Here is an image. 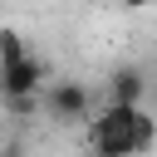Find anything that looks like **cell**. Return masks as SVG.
Returning <instances> with one entry per match:
<instances>
[{"label": "cell", "instance_id": "1", "mask_svg": "<svg viewBox=\"0 0 157 157\" xmlns=\"http://www.w3.org/2000/svg\"><path fill=\"white\" fill-rule=\"evenodd\" d=\"M137 108L142 103H108L103 113H88V147L108 152V157H142L137 152V132H132Z\"/></svg>", "mask_w": 157, "mask_h": 157}, {"label": "cell", "instance_id": "2", "mask_svg": "<svg viewBox=\"0 0 157 157\" xmlns=\"http://www.w3.org/2000/svg\"><path fill=\"white\" fill-rule=\"evenodd\" d=\"M44 113H49L54 123H78V118H88V88H83L78 78L49 83V88H44Z\"/></svg>", "mask_w": 157, "mask_h": 157}, {"label": "cell", "instance_id": "3", "mask_svg": "<svg viewBox=\"0 0 157 157\" xmlns=\"http://www.w3.org/2000/svg\"><path fill=\"white\" fill-rule=\"evenodd\" d=\"M44 59L39 54H25L15 64H0V98H15V93H39L44 88Z\"/></svg>", "mask_w": 157, "mask_h": 157}, {"label": "cell", "instance_id": "4", "mask_svg": "<svg viewBox=\"0 0 157 157\" xmlns=\"http://www.w3.org/2000/svg\"><path fill=\"white\" fill-rule=\"evenodd\" d=\"M142 93H147L142 69L123 64V69H113V74H108V103H142Z\"/></svg>", "mask_w": 157, "mask_h": 157}, {"label": "cell", "instance_id": "5", "mask_svg": "<svg viewBox=\"0 0 157 157\" xmlns=\"http://www.w3.org/2000/svg\"><path fill=\"white\" fill-rule=\"evenodd\" d=\"M0 103H5L10 118H29V113L44 108V88H39V93H15V98H0Z\"/></svg>", "mask_w": 157, "mask_h": 157}, {"label": "cell", "instance_id": "6", "mask_svg": "<svg viewBox=\"0 0 157 157\" xmlns=\"http://www.w3.org/2000/svg\"><path fill=\"white\" fill-rule=\"evenodd\" d=\"M132 132H137V152H152V147H157V118H152L147 108H137V118H132Z\"/></svg>", "mask_w": 157, "mask_h": 157}, {"label": "cell", "instance_id": "7", "mask_svg": "<svg viewBox=\"0 0 157 157\" xmlns=\"http://www.w3.org/2000/svg\"><path fill=\"white\" fill-rule=\"evenodd\" d=\"M29 49H25V34L20 29H0V64H15V59H25Z\"/></svg>", "mask_w": 157, "mask_h": 157}, {"label": "cell", "instance_id": "8", "mask_svg": "<svg viewBox=\"0 0 157 157\" xmlns=\"http://www.w3.org/2000/svg\"><path fill=\"white\" fill-rule=\"evenodd\" d=\"M123 10H147V5H157V0H118Z\"/></svg>", "mask_w": 157, "mask_h": 157}, {"label": "cell", "instance_id": "9", "mask_svg": "<svg viewBox=\"0 0 157 157\" xmlns=\"http://www.w3.org/2000/svg\"><path fill=\"white\" fill-rule=\"evenodd\" d=\"M93 157H108V152H93Z\"/></svg>", "mask_w": 157, "mask_h": 157}]
</instances>
